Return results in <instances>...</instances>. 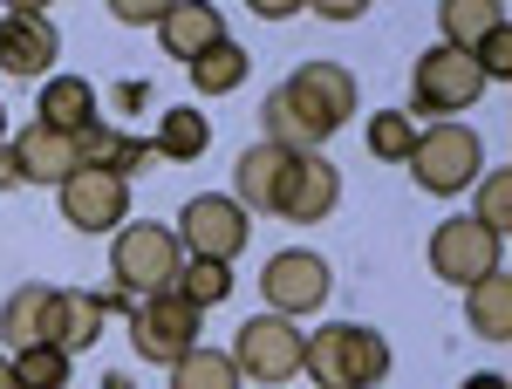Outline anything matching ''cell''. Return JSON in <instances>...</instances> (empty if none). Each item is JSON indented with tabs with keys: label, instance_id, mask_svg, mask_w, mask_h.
Segmentation results:
<instances>
[{
	"label": "cell",
	"instance_id": "25",
	"mask_svg": "<svg viewBox=\"0 0 512 389\" xmlns=\"http://www.w3.org/2000/svg\"><path fill=\"white\" fill-rule=\"evenodd\" d=\"M171 389H239V369H233L226 349H205V342H198L192 355L171 362Z\"/></svg>",
	"mask_w": 512,
	"mask_h": 389
},
{
	"label": "cell",
	"instance_id": "34",
	"mask_svg": "<svg viewBox=\"0 0 512 389\" xmlns=\"http://www.w3.org/2000/svg\"><path fill=\"white\" fill-rule=\"evenodd\" d=\"M151 103V82H123L117 89V110H144Z\"/></svg>",
	"mask_w": 512,
	"mask_h": 389
},
{
	"label": "cell",
	"instance_id": "6",
	"mask_svg": "<svg viewBox=\"0 0 512 389\" xmlns=\"http://www.w3.org/2000/svg\"><path fill=\"white\" fill-rule=\"evenodd\" d=\"M185 267V246L171 226H117V246H110V273H117V294H164Z\"/></svg>",
	"mask_w": 512,
	"mask_h": 389
},
{
	"label": "cell",
	"instance_id": "35",
	"mask_svg": "<svg viewBox=\"0 0 512 389\" xmlns=\"http://www.w3.org/2000/svg\"><path fill=\"white\" fill-rule=\"evenodd\" d=\"M21 185V164H14V144H0V192Z\"/></svg>",
	"mask_w": 512,
	"mask_h": 389
},
{
	"label": "cell",
	"instance_id": "23",
	"mask_svg": "<svg viewBox=\"0 0 512 389\" xmlns=\"http://www.w3.org/2000/svg\"><path fill=\"white\" fill-rule=\"evenodd\" d=\"M506 21V7L499 0H437V28H444V48H465L472 55L478 35H492Z\"/></svg>",
	"mask_w": 512,
	"mask_h": 389
},
{
	"label": "cell",
	"instance_id": "30",
	"mask_svg": "<svg viewBox=\"0 0 512 389\" xmlns=\"http://www.w3.org/2000/svg\"><path fill=\"white\" fill-rule=\"evenodd\" d=\"M472 62H478V76H485V82H506L512 76V28H506V21H499L492 35L472 41Z\"/></svg>",
	"mask_w": 512,
	"mask_h": 389
},
{
	"label": "cell",
	"instance_id": "12",
	"mask_svg": "<svg viewBox=\"0 0 512 389\" xmlns=\"http://www.w3.org/2000/svg\"><path fill=\"white\" fill-rule=\"evenodd\" d=\"M335 205H342V171H335L321 151L294 157V164H287V178H280L274 212L287 219V226H321Z\"/></svg>",
	"mask_w": 512,
	"mask_h": 389
},
{
	"label": "cell",
	"instance_id": "13",
	"mask_svg": "<svg viewBox=\"0 0 512 389\" xmlns=\"http://www.w3.org/2000/svg\"><path fill=\"white\" fill-rule=\"evenodd\" d=\"M55 55H62V35H55V21L48 14H7L0 21V69L7 76H48L55 69Z\"/></svg>",
	"mask_w": 512,
	"mask_h": 389
},
{
	"label": "cell",
	"instance_id": "20",
	"mask_svg": "<svg viewBox=\"0 0 512 389\" xmlns=\"http://www.w3.org/2000/svg\"><path fill=\"white\" fill-rule=\"evenodd\" d=\"M465 328H472L478 342H506L512 335V280H506V267L465 287Z\"/></svg>",
	"mask_w": 512,
	"mask_h": 389
},
{
	"label": "cell",
	"instance_id": "21",
	"mask_svg": "<svg viewBox=\"0 0 512 389\" xmlns=\"http://www.w3.org/2000/svg\"><path fill=\"white\" fill-rule=\"evenodd\" d=\"M48 314H55V287H41V280L14 287V294H7V308H0V342H14V349L48 342Z\"/></svg>",
	"mask_w": 512,
	"mask_h": 389
},
{
	"label": "cell",
	"instance_id": "28",
	"mask_svg": "<svg viewBox=\"0 0 512 389\" xmlns=\"http://www.w3.org/2000/svg\"><path fill=\"white\" fill-rule=\"evenodd\" d=\"M410 144H417V117H410V110H376V117H369V157L403 164Z\"/></svg>",
	"mask_w": 512,
	"mask_h": 389
},
{
	"label": "cell",
	"instance_id": "24",
	"mask_svg": "<svg viewBox=\"0 0 512 389\" xmlns=\"http://www.w3.org/2000/svg\"><path fill=\"white\" fill-rule=\"evenodd\" d=\"M205 144H212V123L198 117V103L164 110V117H158V137H151V151H158V157H178V164L205 157Z\"/></svg>",
	"mask_w": 512,
	"mask_h": 389
},
{
	"label": "cell",
	"instance_id": "1",
	"mask_svg": "<svg viewBox=\"0 0 512 389\" xmlns=\"http://www.w3.org/2000/svg\"><path fill=\"white\" fill-rule=\"evenodd\" d=\"M355 103H362V89H355V76L342 62H301L280 89H267L260 137L280 144V151H294V157H308L355 117Z\"/></svg>",
	"mask_w": 512,
	"mask_h": 389
},
{
	"label": "cell",
	"instance_id": "38",
	"mask_svg": "<svg viewBox=\"0 0 512 389\" xmlns=\"http://www.w3.org/2000/svg\"><path fill=\"white\" fill-rule=\"evenodd\" d=\"M0 389H14V369H7V355H0Z\"/></svg>",
	"mask_w": 512,
	"mask_h": 389
},
{
	"label": "cell",
	"instance_id": "14",
	"mask_svg": "<svg viewBox=\"0 0 512 389\" xmlns=\"http://www.w3.org/2000/svg\"><path fill=\"white\" fill-rule=\"evenodd\" d=\"M151 137H137V130H123V123L96 117L76 130V164H89V171H117V178H130V171H144L151 164Z\"/></svg>",
	"mask_w": 512,
	"mask_h": 389
},
{
	"label": "cell",
	"instance_id": "19",
	"mask_svg": "<svg viewBox=\"0 0 512 389\" xmlns=\"http://www.w3.org/2000/svg\"><path fill=\"white\" fill-rule=\"evenodd\" d=\"M103 335V294H76V287H55V314H48V342L62 355L89 349Z\"/></svg>",
	"mask_w": 512,
	"mask_h": 389
},
{
	"label": "cell",
	"instance_id": "27",
	"mask_svg": "<svg viewBox=\"0 0 512 389\" xmlns=\"http://www.w3.org/2000/svg\"><path fill=\"white\" fill-rule=\"evenodd\" d=\"M171 287H178L192 308H219V301L233 294V267H226V260H185Z\"/></svg>",
	"mask_w": 512,
	"mask_h": 389
},
{
	"label": "cell",
	"instance_id": "2",
	"mask_svg": "<svg viewBox=\"0 0 512 389\" xmlns=\"http://www.w3.org/2000/svg\"><path fill=\"white\" fill-rule=\"evenodd\" d=\"M301 376L315 389H376L390 376V342L369 321H328L301 342Z\"/></svg>",
	"mask_w": 512,
	"mask_h": 389
},
{
	"label": "cell",
	"instance_id": "15",
	"mask_svg": "<svg viewBox=\"0 0 512 389\" xmlns=\"http://www.w3.org/2000/svg\"><path fill=\"white\" fill-rule=\"evenodd\" d=\"M158 41L171 62H198L212 41H226V14L212 0H171V14L158 21Z\"/></svg>",
	"mask_w": 512,
	"mask_h": 389
},
{
	"label": "cell",
	"instance_id": "29",
	"mask_svg": "<svg viewBox=\"0 0 512 389\" xmlns=\"http://www.w3.org/2000/svg\"><path fill=\"white\" fill-rule=\"evenodd\" d=\"M478 205H472V219L478 226H492V233H506L512 226V178L506 171H478Z\"/></svg>",
	"mask_w": 512,
	"mask_h": 389
},
{
	"label": "cell",
	"instance_id": "31",
	"mask_svg": "<svg viewBox=\"0 0 512 389\" xmlns=\"http://www.w3.org/2000/svg\"><path fill=\"white\" fill-rule=\"evenodd\" d=\"M110 14H117L123 28H144V21L158 28L164 14H171V0H110Z\"/></svg>",
	"mask_w": 512,
	"mask_h": 389
},
{
	"label": "cell",
	"instance_id": "18",
	"mask_svg": "<svg viewBox=\"0 0 512 389\" xmlns=\"http://www.w3.org/2000/svg\"><path fill=\"white\" fill-rule=\"evenodd\" d=\"M103 117V103H96V89L82 76H48L35 96V123H48V130H62V137H76L82 123Z\"/></svg>",
	"mask_w": 512,
	"mask_h": 389
},
{
	"label": "cell",
	"instance_id": "11",
	"mask_svg": "<svg viewBox=\"0 0 512 389\" xmlns=\"http://www.w3.org/2000/svg\"><path fill=\"white\" fill-rule=\"evenodd\" d=\"M55 198H62V219H69L76 233H117V226H130V178H117V171L76 164V171L55 185Z\"/></svg>",
	"mask_w": 512,
	"mask_h": 389
},
{
	"label": "cell",
	"instance_id": "17",
	"mask_svg": "<svg viewBox=\"0 0 512 389\" xmlns=\"http://www.w3.org/2000/svg\"><path fill=\"white\" fill-rule=\"evenodd\" d=\"M14 164H21V185H62L76 171V137H62L48 123H28L14 137Z\"/></svg>",
	"mask_w": 512,
	"mask_h": 389
},
{
	"label": "cell",
	"instance_id": "26",
	"mask_svg": "<svg viewBox=\"0 0 512 389\" xmlns=\"http://www.w3.org/2000/svg\"><path fill=\"white\" fill-rule=\"evenodd\" d=\"M14 369V389H69V355L55 342H35V349H14L7 355Z\"/></svg>",
	"mask_w": 512,
	"mask_h": 389
},
{
	"label": "cell",
	"instance_id": "32",
	"mask_svg": "<svg viewBox=\"0 0 512 389\" xmlns=\"http://www.w3.org/2000/svg\"><path fill=\"white\" fill-rule=\"evenodd\" d=\"M308 7H315L321 21H362V14H369L376 0H308Z\"/></svg>",
	"mask_w": 512,
	"mask_h": 389
},
{
	"label": "cell",
	"instance_id": "36",
	"mask_svg": "<svg viewBox=\"0 0 512 389\" xmlns=\"http://www.w3.org/2000/svg\"><path fill=\"white\" fill-rule=\"evenodd\" d=\"M458 389H506V376H499V369H485V376H465Z\"/></svg>",
	"mask_w": 512,
	"mask_h": 389
},
{
	"label": "cell",
	"instance_id": "40",
	"mask_svg": "<svg viewBox=\"0 0 512 389\" xmlns=\"http://www.w3.org/2000/svg\"><path fill=\"white\" fill-rule=\"evenodd\" d=\"M0 144H7V110H0Z\"/></svg>",
	"mask_w": 512,
	"mask_h": 389
},
{
	"label": "cell",
	"instance_id": "9",
	"mask_svg": "<svg viewBox=\"0 0 512 389\" xmlns=\"http://www.w3.org/2000/svg\"><path fill=\"white\" fill-rule=\"evenodd\" d=\"M506 267V233H492V226H478L472 212H458V219H444L431 233V273L437 280H451V287H472L485 273Z\"/></svg>",
	"mask_w": 512,
	"mask_h": 389
},
{
	"label": "cell",
	"instance_id": "16",
	"mask_svg": "<svg viewBox=\"0 0 512 389\" xmlns=\"http://www.w3.org/2000/svg\"><path fill=\"white\" fill-rule=\"evenodd\" d=\"M287 164H294V151H280V144H246L233 164V198L246 205V212H274L280 198V178H287Z\"/></svg>",
	"mask_w": 512,
	"mask_h": 389
},
{
	"label": "cell",
	"instance_id": "37",
	"mask_svg": "<svg viewBox=\"0 0 512 389\" xmlns=\"http://www.w3.org/2000/svg\"><path fill=\"white\" fill-rule=\"evenodd\" d=\"M0 7H7V14H41L48 0H0Z\"/></svg>",
	"mask_w": 512,
	"mask_h": 389
},
{
	"label": "cell",
	"instance_id": "4",
	"mask_svg": "<svg viewBox=\"0 0 512 389\" xmlns=\"http://www.w3.org/2000/svg\"><path fill=\"white\" fill-rule=\"evenodd\" d=\"M492 82L478 76V62L465 55V48H424L417 55V69H410V117H465L478 96H485Z\"/></svg>",
	"mask_w": 512,
	"mask_h": 389
},
{
	"label": "cell",
	"instance_id": "22",
	"mask_svg": "<svg viewBox=\"0 0 512 389\" xmlns=\"http://www.w3.org/2000/svg\"><path fill=\"white\" fill-rule=\"evenodd\" d=\"M246 69H253V55H246V48H239L233 35H226V41H212V48H205L198 62H185V76H192L198 96H233L239 82H246Z\"/></svg>",
	"mask_w": 512,
	"mask_h": 389
},
{
	"label": "cell",
	"instance_id": "3",
	"mask_svg": "<svg viewBox=\"0 0 512 389\" xmlns=\"http://www.w3.org/2000/svg\"><path fill=\"white\" fill-rule=\"evenodd\" d=\"M410 178L424 185V192L437 198H458V192H472L478 185V171H485V144H478V130L472 123H458V117H437L417 130V144H410Z\"/></svg>",
	"mask_w": 512,
	"mask_h": 389
},
{
	"label": "cell",
	"instance_id": "7",
	"mask_svg": "<svg viewBox=\"0 0 512 389\" xmlns=\"http://www.w3.org/2000/svg\"><path fill=\"white\" fill-rule=\"evenodd\" d=\"M178 246H185V260H226L233 267L239 253H246V239H253V212L239 205L233 192H198L185 212H178Z\"/></svg>",
	"mask_w": 512,
	"mask_h": 389
},
{
	"label": "cell",
	"instance_id": "33",
	"mask_svg": "<svg viewBox=\"0 0 512 389\" xmlns=\"http://www.w3.org/2000/svg\"><path fill=\"white\" fill-rule=\"evenodd\" d=\"M246 7H253L260 21H287V14H301L308 0H246Z\"/></svg>",
	"mask_w": 512,
	"mask_h": 389
},
{
	"label": "cell",
	"instance_id": "39",
	"mask_svg": "<svg viewBox=\"0 0 512 389\" xmlns=\"http://www.w3.org/2000/svg\"><path fill=\"white\" fill-rule=\"evenodd\" d=\"M103 389H130V376H103Z\"/></svg>",
	"mask_w": 512,
	"mask_h": 389
},
{
	"label": "cell",
	"instance_id": "8",
	"mask_svg": "<svg viewBox=\"0 0 512 389\" xmlns=\"http://www.w3.org/2000/svg\"><path fill=\"white\" fill-rule=\"evenodd\" d=\"M301 328L287 321V314H253V321H239V335H233V369H239V383H260V389H274V383H294L301 376Z\"/></svg>",
	"mask_w": 512,
	"mask_h": 389
},
{
	"label": "cell",
	"instance_id": "10",
	"mask_svg": "<svg viewBox=\"0 0 512 389\" xmlns=\"http://www.w3.org/2000/svg\"><path fill=\"white\" fill-rule=\"evenodd\" d=\"M328 260L308 253V246H287L260 267V294H267V314H287V321H308L315 308H328Z\"/></svg>",
	"mask_w": 512,
	"mask_h": 389
},
{
	"label": "cell",
	"instance_id": "5",
	"mask_svg": "<svg viewBox=\"0 0 512 389\" xmlns=\"http://www.w3.org/2000/svg\"><path fill=\"white\" fill-rule=\"evenodd\" d=\"M198 335H205V308H192L178 287H164V294H137V301H130V349L144 355V362L171 369L178 355L198 349Z\"/></svg>",
	"mask_w": 512,
	"mask_h": 389
}]
</instances>
